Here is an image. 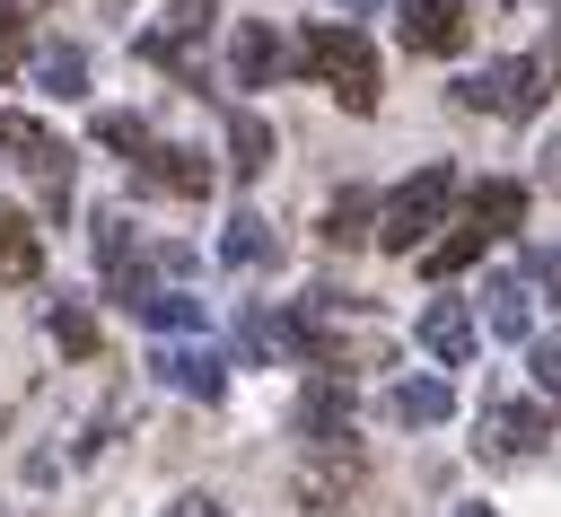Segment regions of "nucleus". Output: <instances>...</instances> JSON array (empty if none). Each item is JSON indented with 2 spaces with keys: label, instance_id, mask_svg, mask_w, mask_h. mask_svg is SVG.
Returning <instances> with one entry per match:
<instances>
[{
  "label": "nucleus",
  "instance_id": "8",
  "mask_svg": "<svg viewBox=\"0 0 561 517\" xmlns=\"http://www.w3.org/2000/svg\"><path fill=\"white\" fill-rule=\"evenodd\" d=\"M298 438H307V447H342V438H351V377H342V368H316V386H307V403H298Z\"/></svg>",
  "mask_w": 561,
  "mask_h": 517
},
{
  "label": "nucleus",
  "instance_id": "18",
  "mask_svg": "<svg viewBox=\"0 0 561 517\" xmlns=\"http://www.w3.org/2000/svg\"><path fill=\"white\" fill-rule=\"evenodd\" d=\"M228 166H237V175H263V166H272V123H263L254 105L228 114Z\"/></svg>",
  "mask_w": 561,
  "mask_h": 517
},
{
  "label": "nucleus",
  "instance_id": "29",
  "mask_svg": "<svg viewBox=\"0 0 561 517\" xmlns=\"http://www.w3.org/2000/svg\"><path fill=\"white\" fill-rule=\"evenodd\" d=\"M158 517H228V508H219V499H210V491H184V499H167V508H158Z\"/></svg>",
  "mask_w": 561,
  "mask_h": 517
},
{
  "label": "nucleus",
  "instance_id": "28",
  "mask_svg": "<svg viewBox=\"0 0 561 517\" xmlns=\"http://www.w3.org/2000/svg\"><path fill=\"white\" fill-rule=\"evenodd\" d=\"M526 280H543V289H552V298H561V237H552V245H535V254H526Z\"/></svg>",
  "mask_w": 561,
  "mask_h": 517
},
{
  "label": "nucleus",
  "instance_id": "24",
  "mask_svg": "<svg viewBox=\"0 0 561 517\" xmlns=\"http://www.w3.org/2000/svg\"><path fill=\"white\" fill-rule=\"evenodd\" d=\"M44 0H0V79H18V61H26V18H35Z\"/></svg>",
  "mask_w": 561,
  "mask_h": 517
},
{
  "label": "nucleus",
  "instance_id": "3",
  "mask_svg": "<svg viewBox=\"0 0 561 517\" xmlns=\"http://www.w3.org/2000/svg\"><path fill=\"white\" fill-rule=\"evenodd\" d=\"M543 96H552V79L535 70V53H508V61H482V70H465V79H456V105L500 114V123L543 114Z\"/></svg>",
  "mask_w": 561,
  "mask_h": 517
},
{
  "label": "nucleus",
  "instance_id": "7",
  "mask_svg": "<svg viewBox=\"0 0 561 517\" xmlns=\"http://www.w3.org/2000/svg\"><path fill=\"white\" fill-rule=\"evenodd\" d=\"M158 386H175V394H193V403H219L228 394V368H219V351H202V342H158Z\"/></svg>",
  "mask_w": 561,
  "mask_h": 517
},
{
  "label": "nucleus",
  "instance_id": "19",
  "mask_svg": "<svg viewBox=\"0 0 561 517\" xmlns=\"http://www.w3.org/2000/svg\"><path fill=\"white\" fill-rule=\"evenodd\" d=\"M35 88L44 96H88V53L79 44H44L35 53Z\"/></svg>",
  "mask_w": 561,
  "mask_h": 517
},
{
  "label": "nucleus",
  "instance_id": "20",
  "mask_svg": "<svg viewBox=\"0 0 561 517\" xmlns=\"http://www.w3.org/2000/svg\"><path fill=\"white\" fill-rule=\"evenodd\" d=\"M272 254H280V245H272V228H263L254 210H237V219H228V237H219V263H237V272H263Z\"/></svg>",
  "mask_w": 561,
  "mask_h": 517
},
{
  "label": "nucleus",
  "instance_id": "11",
  "mask_svg": "<svg viewBox=\"0 0 561 517\" xmlns=\"http://www.w3.org/2000/svg\"><path fill=\"white\" fill-rule=\"evenodd\" d=\"M359 473H368V464H359V447H351V438H342V447H324L316 464H298V508H342V499L359 491Z\"/></svg>",
  "mask_w": 561,
  "mask_h": 517
},
{
  "label": "nucleus",
  "instance_id": "22",
  "mask_svg": "<svg viewBox=\"0 0 561 517\" xmlns=\"http://www.w3.org/2000/svg\"><path fill=\"white\" fill-rule=\"evenodd\" d=\"M359 237H377V202H368V193H333V210H324V245H359Z\"/></svg>",
  "mask_w": 561,
  "mask_h": 517
},
{
  "label": "nucleus",
  "instance_id": "1",
  "mask_svg": "<svg viewBox=\"0 0 561 517\" xmlns=\"http://www.w3.org/2000/svg\"><path fill=\"white\" fill-rule=\"evenodd\" d=\"M298 61L351 105V114H377V96H386V70H377V44L351 26V18H324V26H307L298 35Z\"/></svg>",
  "mask_w": 561,
  "mask_h": 517
},
{
  "label": "nucleus",
  "instance_id": "30",
  "mask_svg": "<svg viewBox=\"0 0 561 517\" xmlns=\"http://www.w3.org/2000/svg\"><path fill=\"white\" fill-rule=\"evenodd\" d=\"M333 9H342V18H359V9H394V0H333Z\"/></svg>",
  "mask_w": 561,
  "mask_h": 517
},
{
  "label": "nucleus",
  "instance_id": "23",
  "mask_svg": "<svg viewBox=\"0 0 561 517\" xmlns=\"http://www.w3.org/2000/svg\"><path fill=\"white\" fill-rule=\"evenodd\" d=\"M482 245H491V237H482V228H473V219L456 210V228H447V237H438V245H430L421 263H430V280H447V272H465V263H473Z\"/></svg>",
  "mask_w": 561,
  "mask_h": 517
},
{
  "label": "nucleus",
  "instance_id": "12",
  "mask_svg": "<svg viewBox=\"0 0 561 517\" xmlns=\"http://www.w3.org/2000/svg\"><path fill=\"white\" fill-rule=\"evenodd\" d=\"M280 61H289V53H280V35H272L263 18H245V26H237V44H228V79H237V88H272V79H280Z\"/></svg>",
  "mask_w": 561,
  "mask_h": 517
},
{
  "label": "nucleus",
  "instance_id": "16",
  "mask_svg": "<svg viewBox=\"0 0 561 517\" xmlns=\"http://www.w3.org/2000/svg\"><path fill=\"white\" fill-rule=\"evenodd\" d=\"M386 412H394L403 429H430V421L456 412V394H447V377H403V386H386Z\"/></svg>",
  "mask_w": 561,
  "mask_h": 517
},
{
  "label": "nucleus",
  "instance_id": "4",
  "mask_svg": "<svg viewBox=\"0 0 561 517\" xmlns=\"http://www.w3.org/2000/svg\"><path fill=\"white\" fill-rule=\"evenodd\" d=\"M0 149L18 158V166H35V184H44V210L61 219L70 210V149L35 123V114H18V105H0Z\"/></svg>",
  "mask_w": 561,
  "mask_h": 517
},
{
  "label": "nucleus",
  "instance_id": "25",
  "mask_svg": "<svg viewBox=\"0 0 561 517\" xmlns=\"http://www.w3.org/2000/svg\"><path fill=\"white\" fill-rule=\"evenodd\" d=\"M96 140H105V149H123V158H131V166H140V158H149V149H158V140H149V123H140V114H96Z\"/></svg>",
  "mask_w": 561,
  "mask_h": 517
},
{
  "label": "nucleus",
  "instance_id": "27",
  "mask_svg": "<svg viewBox=\"0 0 561 517\" xmlns=\"http://www.w3.org/2000/svg\"><path fill=\"white\" fill-rule=\"evenodd\" d=\"M526 368H535V394L561 403V333H535V342H526Z\"/></svg>",
  "mask_w": 561,
  "mask_h": 517
},
{
  "label": "nucleus",
  "instance_id": "21",
  "mask_svg": "<svg viewBox=\"0 0 561 517\" xmlns=\"http://www.w3.org/2000/svg\"><path fill=\"white\" fill-rule=\"evenodd\" d=\"M131 315H140L149 333H193V324H202V298H184V289H149V298H131Z\"/></svg>",
  "mask_w": 561,
  "mask_h": 517
},
{
  "label": "nucleus",
  "instance_id": "5",
  "mask_svg": "<svg viewBox=\"0 0 561 517\" xmlns=\"http://www.w3.org/2000/svg\"><path fill=\"white\" fill-rule=\"evenodd\" d=\"M210 0H167V18L140 35V61H158V70H175V79H202V61H193V44L210 35Z\"/></svg>",
  "mask_w": 561,
  "mask_h": 517
},
{
  "label": "nucleus",
  "instance_id": "15",
  "mask_svg": "<svg viewBox=\"0 0 561 517\" xmlns=\"http://www.w3.org/2000/svg\"><path fill=\"white\" fill-rule=\"evenodd\" d=\"M482 324H491L500 342H535V280L500 272V280L482 289Z\"/></svg>",
  "mask_w": 561,
  "mask_h": 517
},
{
  "label": "nucleus",
  "instance_id": "14",
  "mask_svg": "<svg viewBox=\"0 0 561 517\" xmlns=\"http://www.w3.org/2000/svg\"><path fill=\"white\" fill-rule=\"evenodd\" d=\"M465 219H473V228H482V237L500 245V237H508V228L526 219V184H517V175H482V184L465 193Z\"/></svg>",
  "mask_w": 561,
  "mask_h": 517
},
{
  "label": "nucleus",
  "instance_id": "10",
  "mask_svg": "<svg viewBox=\"0 0 561 517\" xmlns=\"http://www.w3.org/2000/svg\"><path fill=\"white\" fill-rule=\"evenodd\" d=\"M473 342H482V324H473L465 298H430V307H421V351H430L438 368H465Z\"/></svg>",
  "mask_w": 561,
  "mask_h": 517
},
{
  "label": "nucleus",
  "instance_id": "26",
  "mask_svg": "<svg viewBox=\"0 0 561 517\" xmlns=\"http://www.w3.org/2000/svg\"><path fill=\"white\" fill-rule=\"evenodd\" d=\"M44 324H53V342H61L70 359H96V315H88V307H53Z\"/></svg>",
  "mask_w": 561,
  "mask_h": 517
},
{
  "label": "nucleus",
  "instance_id": "6",
  "mask_svg": "<svg viewBox=\"0 0 561 517\" xmlns=\"http://www.w3.org/2000/svg\"><path fill=\"white\" fill-rule=\"evenodd\" d=\"M465 35H473L465 0H403V53H421V61H456Z\"/></svg>",
  "mask_w": 561,
  "mask_h": 517
},
{
  "label": "nucleus",
  "instance_id": "2",
  "mask_svg": "<svg viewBox=\"0 0 561 517\" xmlns=\"http://www.w3.org/2000/svg\"><path fill=\"white\" fill-rule=\"evenodd\" d=\"M447 202H456V175H447V166L403 175V184L377 202V245H386V254H430L438 228H447Z\"/></svg>",
  "mask_w": 561,
  "mask_h": 517
},
{
  "label": "nucleus",
  "instance_id": "9",
  "mask_svg": "<svg viewBox=\"0 0 561 517\" xmlns=\"http://www.w3.org/2000/svg\"><path fill=\"white\" fill-rule=\"evenodd\" d=\"M543 438H552V412H543V403H491V412H482V456H491V464L535 456Z\"/></svg>",
  "mask_w": 561,
  "mask_h": 517
},
{
  "label": "nucleus",
  "instance_id": "17",
  "mask_svg": "<svg viewBox=\"0 0 561 517\" xmlns=\"http://www.w3.org/2000/svg\"><path fill=\"white\" fill-rule=\"evenodd\" d=\"M0 280H44V237L26 210H0Z\"/></svg>",
  "mask_w": 561,
  "mask_h": 517
},
{
  "label": "nucleus",
  "instance_id": "13",
  "mask_svg": "<svg viewBox=\"0 0 561 517\" xmlns=\"http://www.w3.org/2000/svg\"><path fill=\"white\" fill-rule=\"evenodd\" d=\"M140 184H149V193H175V202H202V193H210V166H202L193 149L158 140V149L140 158Z\"/></svg>",
  "mask_w": 561,
  "mask_h": 517
},
{
  "label": "nucleus",
  "instance_id": "31",
  "mask_svg": "<svg viewBox=\"0 0 561 517\" xmlns=\"http://www.w3.org/2000/svg\"><path fill=\"white\" fill-rule=\"evenodd\" d=\"M456 517H491V508H482V499H473V508H456Z\"/></svg>",
  "mask_w": 561,
  "mask_h": 517
}]
</instances>
